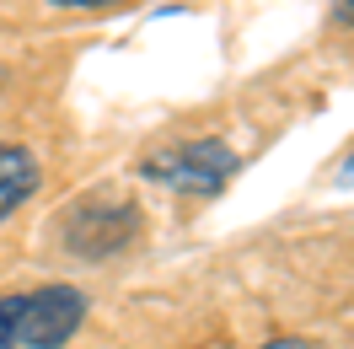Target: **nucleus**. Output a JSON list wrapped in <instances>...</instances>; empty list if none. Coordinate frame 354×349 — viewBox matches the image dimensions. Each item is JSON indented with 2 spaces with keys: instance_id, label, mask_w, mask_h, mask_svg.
Segmentation results:
<instances>
[{
  "instance_id": "nucleus-1",
  "label": "nucleus",
  "mask_w": 354,
  "mask_h": 349,
  "mask_svg": "<svg viewBox=\"0 0 354 349\" xmlns=\"http://www.w3.org/2000/svg\"><path fill=\"white\" fill-rule=\"evenodd\" d=\"M242 172V156L225 145L221 134H194V140H172L140 156V177L156 188H177L194 199H215L231 188V177Z\"/></svg>"
},
{
  "instance_id": "nucleus-2",
  "label": "nucleus",
  "mask_w": 354,
  "mask_h": 349,
  "mask_svg": "<svg viewBox=\"0 0 354 349\" xmlns=\"http://www.w3.org/2000/svg\"><path fill=\"white\" fill-rule=\"evenodd\" d=\"M140 237V210L124 204V199H86L65 215V242L70 258H86V263H102V258H118L129 242Z\"/></svg>"
},
{
  "instance_id": "nucleus-3",
  "label": "nucleus",
  "mask_w": 354,
  "mask_h": 349,
  "mask_svg": "<svg viewBox=\"0 0 354 349\" xmlns=\"http://www.w3.org/2000/svg\"><path fill=\"white\" fill-rule=\"evenodd\" d=\"M86 290L75 285H44L22 290V349H65L86 323Z\"/></svg>"
},
{
  "instance_id": "nucleus-4",
  "label": "nucleus",
  "mask_w": 354,
  "mask_h": 349,
  "mask_svg": "<svg viewBox=\"0 0 354 349\" xmlns=\"http://www.w3.org/2000/svg\"><path fill=\"white\" fill-rule=\"evenodd\" d=\"M38 177H44V167L27 145H0V220L17 215L38 194Z\"/></svg>"
},
{
  "instance_id": "nucleus-5",
  "label": "nucleus",
  "mask_w": 354,
  "mask_h": 349,
  "mask_svg": "<svg viewBox=\"0 0 354 349\" xmlns=\"http://www.w3.org/2000/svg\"><path fill=\"white\" fill-rule=\"evenodd\" d=\"M0 349H22V290L0 296Z\"/></svg>"
},
{
  "instance_id": "nucleus-6",
  "label": "nucleus",
  "mask_w": 354,
  "mask_h": 349,
  "mask_svg": "<svg viewBox=\"0 0 354 349\" xmlns=\"http://www.w3.org/2000/svg\"><path fill=\"white\" fill-rule=\"evenodd\" d=\"M54 11H97V6H108V0H48Z\"/></svg>"
},
{
  "instance_id": "nucleus-7",
  "label": "nucleus",
  "mask_w": 354,
  "mask_h": 349,
  "mask_svg": "<svg viewBox=\"0 0 354 349\" xmlns=\"http://www.w3.org/2000/svg\"><path fill=\"white\" fill-rule=\"evenodd\" d=\"M258 349H311L306 339H295V333H285V339H263Z\"/></svg>"
},
{
  "instance_id": "nucleus-8",
  "label": "nucleus",
  "mask_w": 354,
  "mask_h": 349,
  "mask_svg": "<svg viewBox=\"0 0 354 349\" xmlns=\"http://www.w3.org/2000/svg\"><path fill=\"white\" fill-rule=\"evenodd\" d=\"M338 183H354V151L344 156V161H338Z\"/></svg>"
},
{
  "instance_id": "nucleus-9",
  "label": "nucleus",
  "mask_w": 354,
  "mask_h": 349,
  "mask_svg": "<svg viewBox=\"0 0 354 349\" xmlns=\"http://www.w3.org/2000/svg\"><path fill=\"white\" fill-rule=\"evenodd\" d=\"M338 17H344V22L354 27V0H338Z\"/></svg>"
}]
</instances>
